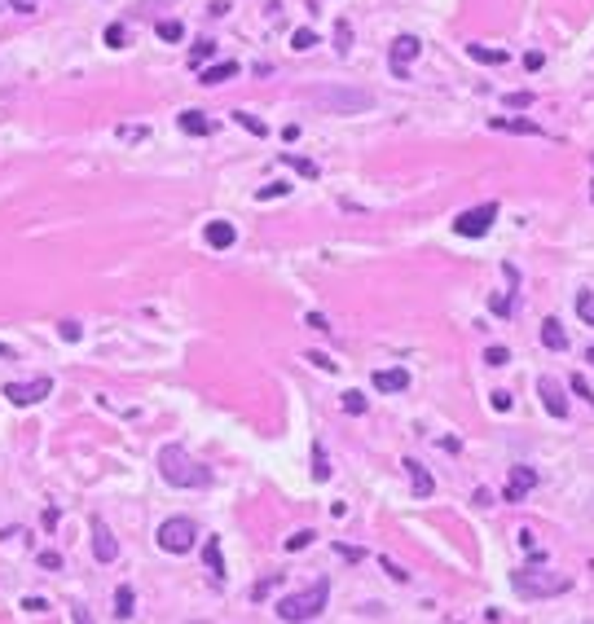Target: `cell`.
I'll return each instance as SVG.
<instances>
[{"mask_svg": "<svg viewBox=\"0 0 594 624\" xmlns=\"http://www.w3.org/2000/svg\"><path fill=\"white\" fill-rule=\"evenodd\" d=\"M229 9H233L229 0H211V9H207V14H211V18H224V14H229Z\"/></svg>", "mask_w": 594, "mask_h": 624, "instance_id": "cell-48", "label": "cell"}, {"mask_svg": "<svg viewBox=\"0 0 594 624\" xmlns=\"http://www.w3.org/2000/svg\"><path fill=\"white\" fill-rule=\"evenodd\" d=\"M533 101H537L533 92H506V97H502V106H506V110H528Z\"/></svg>", "mask_w": 594, "mask_h": 624, "instance_id": "cell-34", "label": "cell"}, {"mask_svg": "<svg viewBox=\"0 0 594 624\" xmlns=\"http://www.w3.org/2000/svg\"><path fill=\"white\" fill-rule=\"evenodd\" d=\"M282 194H291V185H287V181H273V185H265V189H260L256 198L265 202V198H282Z\"/></svg>", "mask_w": 594, "mask_h": 624, "instance_id": "cell-40", "label": "cell"}, {"mask_svg": "<svg viewBox=\"0 0 594 624\" xmlns=\"http://www.w3.org/2000/svg\"><path fill=\"white\" fill-rule=\"evenodd\" d=\"M304 326H313L317 334H330V321L322 317V312H304Z\"/></svg>", "mask_w": 594, "mask_h": 624, "instance_id": "cell-43", "label": "cell"}, {"mask_svg": "<svg viewBox=\"0 0 594 624\" xmlns=\"http://www.w3.org/2000/svg\"><path fill=\"white\" fill-rule=\"evenodd\" d=\"M233 75H238V62L229 57V62H211V66H203V70H198V84H207V88H216V84L233 79Z\"/></svg>", "mask_w": 594, "mask_h": 624, "instance_id": "cell-16", "label": "cell"}, {"mask_svg": "<svg viewBox=\"0 0 594 624\" xmlns=\"http://www.w3.org/2000/svg\"><path fill=\"white\" fill-rule=\"evenodd\" d=\"M159 549H168V554H189L194 549V541H198V527H194V519H185V514H172V519H163L159 523Z\"/></svg>", "mask_w": 594, "mask_h": 624, "instance_id": "cell-5", "label": "cell"}, {"mask_svg": "<svg viewBox=\"0 0 594 624\" xmlns=\"http://www.w3.org/2000/svg\"><path fill=\"white\" fill-rule=\"evenodd\" d=\"M278 585H282V576H269V581H260L256 589H251V598L260 603V598H265V594H273V589H278Z\"/></svg>", "mask_w": 594, "mask_h": 624, "instance_id": "cell-44", "label": "cell"}, {"mask_svg": "<svg viewBox=\"0 0 594 624\" xmlns=\"http://www.w3.org/2000/svg\"><path fill=\"white\" fill-rule=\"evenodd\" d=\"M335 49H339V53H348V49H352V22H348V18H339V22H335Z\"/></svg>", "mask_w": 594, "mask_h": 624, "instance_id": "cell-28", "label": "cell"}, {"mask_svg": "<svg viewBox=\"0 0 594 624\" xmlns=\"http://www.w3.org/2000/svg\"><path fill=\"white\" fill-rule=\"evenodd\" d=\"M291 49L295 53H308V49H317V31H308V27H300L291 35Z\"/></svg>", "mask_w": 594, "mask_h": 624, "instance_id": "cell-27", "label": "cell"}, {"mask_svg": "<svg viewBox=\"0 0 594 624\" xmlns=\"http://www.w3.org/2000/svg\"><path fill=\"white\" fill-rule=\"evenodd\" d=\"M586 361H590V365H594V347H590V352H586Z\"/></svg>", "mask_w": 594, "mask_h": 624, "instance_id": "cell-55", "label": "cell"}, {"mask_svg": "<svg viewBox=\"0 0 594 624\" xmlns=\"http://www.w3.org/2000/svg\"><path fill=\"white\" fill-rule=\"evenodd\" d=\"M365 409H370V400H365V391H343V413L361 418Z\"/></svg>", "mask_w": 594, "mask_h": 624, "instance_id": "cell-26", "label": "cell"}, {"mask_svg": "<svg viewBox=\"0 0 594 624\" xmlns=\"http://www.w3.org/2000/svg\"><path fill=\"white\" fill-rule=\"evenodd\" d=\"M313 527H304V532H295V536H287V549H291V554H295V549H308V545H313Z\"/></svg>", "mask_w": 594, "mask_h": 624, "instance_id": "cell-39", "label": "cell"}, {"mask_svg": "<svg viewBox=\"0 0 594 624\" xmlns=\"http://www.w3.org/2000/svg\"><path fill=\"white\" fill-rule=\"evenodd\" d=\"M203 242L211 246V251H229L233 242H238V229L229 220H207L203 224Z\"/></svg>", "mask_w": 594, "mask_h": 624, "instance_id": "cell-13", "label": "cell"}, {"mask_svg": "<svg viewBox=\"0 0 594 624\" xmlns=\"http://www.w3.org/2000/svg\"><path fill=\"white\" fill-rule=\"evenodd\" d=\"M542 62H546V57H542L537 49H533V53H524V70H542Z\"/></svg>", "mask_w": 594, "mask_h": 624, "instance_id": "cell-49", "label": "cell"}, {"mask_svg": "<svg viewBox=\"0 0 594 624\" xmlns=\"http://www.w3.org/2000/svg\"><path fill=\"white\" fill-rule=\"evenodd\" d=\"M159 475L172 488H207L211 484V471L203 462H194V453L185 444H163L159 449Z\"/></svg>", "mask_w": 594, "mask_h": 624, "instance_id": "cell-1", "label": "cell"}, {"mask_svg": "<svg viewBox=\"0 0 594 624\" xmlns=\"http://www.w3.org/2000/svg\"><path fill=\"white\" fill-rule=\"evenodd\" d=\"M471 501H475V506H493V493H489V488H475Z\"/></svg>", "mask_w": 594, "mask_h": 624, "instance_id": "cell-50", "label": "cell"}, {"mask_svg": "<svg viewBox=\"0 0 594 624\" xmlns=\"http://www.w3.org/2000/svg\"><path fill=\"white\" fill-rule=\"evenodd\" d=\"M35 563H40L44 572H62V554H57V549H40V554H35Z\"/></svg>", "mask_w": 594, "mask_h": 624, "instance_id": "cell-36", "label": "cell"}, {"mask_svg": "<svg viewBox=\"0 0 594 624\" xmlns=\"http://www.w3.org/2000/svg\"><path fill=\"white\" fill-rule=\"evenodd\" d=\"M57 519H62V514H57L53 506H49V510H44V527H49V532H53V527H57Z\"/></svg>", "mask_w": 594, "mask_h": 624, "instance_id": "cell-52", "label": "cell"}, {"mask_svg": "<svg viewBox=\"0 0 594 624\" xmlns=\"http://www.w3.org/2000/svg\"><path fill=\"white\" fill-rule=\"evenodd\" d=\"M44 396H53V378H31V382H9L5 387V400L14 409H27V404L44 400Z\"/></svg>", "mask_w": 594, "mask_h": 624, "instance_id": "cell-7", "label": "cell"}, {"mask_svg": "<svg viewBox=\"0 0 594 624\" xmlns=\"http://www.w3.org/2000/svg\"><path fill=\"white\" fill-rule=\"evenodd\" d=\"M379 567H383V572H387V576H392V581H396V585H405V581H410V572L401 567L396 558H387V554H379Z\"/></svg>", "mask_w": 594, "mask_h": 624, "instance_id": "cell-32", "label": "cell"}, {"mask_svg": "<svg viewBox=\"0 0 594 624\" xmlns=\"http://www.w3.org/2000/svg\"><path fill=\"white\" fill-rule=\"evenodd\" d=\"M542 343L550 347V352H568V330H564V321L546 317V321H542Z\"/></svg>", "mask_w": 594, "mask_h": 624, "instance_id": "cell-17", "label": "cell"}, {"mask_svg": "<svg viewBox=\"0 0 594 624\" xmlns=\"http://www.w3.org/2000/svg\"><path fill=\"white\" fill-rule=\"evenodd\" d=\"M577 312L586 326H594V291H577Z\"/></svg>", "mask_w": 594, "mask_h": 624, "instance_id": "cell-31", "label": "cell"}, {"mask_svg": "<svg viewBox=\"0 0 594 624\" xmlns=\"http://www.w3.org/2000/svg\"><path fill=\"white\" fill-rule=\"evenodd\" d=\"M410 387V374H405V369H379V374H374V391H405Z\"/></svg>", "mask_w": 594, "mask_h": 624, "instance_id": "cell-18", "label": "cell"}, {"mask_svg": "<svg viewBox=\"0 0 594 624\" xmlns=\"http://www.w3.org/2000/svg\"><path fill=\"white\" fill-rule=\"evenodd\" d=\"M489 128H493V132H515V137H546L537 124H528V119H506V115L489 119Z\"/></svg>", "mask_w": 594, "mask_h": 624, "instance_id": "cell-15", "label": "cell"}, {"mask_svg": "<svg viewBox=\"0 0 594 624\" xmlns=\"http://www.w3.org/2000/svg\"><path fill=\"white\" fill-rule=\"evenodd\" d=\"M335 554H339V558H348V563H361V558H365L361 549H352V545H335Z\"/></svg>", "mask_w": 594, "mask_h": 624, "instance_id": "cell-46", "label": "cell"}, {"mask_svg": "<svg viewBox=\"0 0 594 624\" xmlns=\"http://www.w3.org/2000/svg\"><path fill=\"white\" fill-rule=\"evenodd\" d=\"M423 53V40L419 35H396L392 40V53H387V62H392V75L396 79H410V62Z\"/></svg>", "mask_w": 594, "mask_h": 624, "instance_id": "cell-8", "label": "cell"}, {"mask_svg": "<svg viewBox=\"0 0 594 624\" xmlns=\"http://www.w3.org/2000/svg\"><path fill=\"white\" fill-rule=\"evenodd\" d=\"M304 361H308V365H317V369H339V361H330L326 352H304Z\"/></svg>", "mask_w": 594, "mask_h": 624, "instance_id": "cell-41", "label": "cell"}, {"mask_svg": "<svg viewBox=\"0 0 594 624\" xmlns=\"http://www.w3.org/2000/svg\"><path fill=\"white\" fill-rule=\"evenodd\" d=\"M489 404H493L497 413H506V409H510V391H506V387H497V391L489 396Z\"/></svg>", "mask_w": 594, "mask_h": 624, "instance_id": "cell-45", "label": "cell"}, {"mask_svg": "<svg viewBox=\"0 0 594 624\" xmlns=\"http://www.w3.org/2000/svg\"><path fill=\"white\" fill-rule=\"evenodd\" d=\"M154 31H159L163 44H181V40H185V22H181V18H163Z\"/></svg>", "mask_w": 594, "mask_h": 624, "instance_id": "cell-22", "label": "cell"}, {"mask_svg": "<svg viewBox=\"0 0 594 624\" xmlns=\"http://www.w3.org/2000/svg\"><path fill=\"white\" fill-rule=\"evenodd\" d=\"M115 137L124 141V146H137V141H146V137H150V128H146V124H119V128H115Z\"/></svg>", "mask_w": 594, "mask_h": 624, "instance_id": "cell-24", "label": "cell"}, {"mask_svg": "<svg viewBox=\"0 0 594 624\" xmlns=\"http://www.w3.org/2000/svg\"><path fill=\"white\" fill-rule=\"evenodd\" d=\"M233 124H242L247 132H251V137H265V132H269V128H265V124H260V119H256V115H247V110H233Z\"/></svg>", "mask_w": 594, "mask_h": 624, "instance_id": "cell-33", "label": "cell"}, {"mask_svg": "<svg viewBox=\"0 0 594 624\" xmlns=\"http://www.w3.org/2000/svg\"><path fill=\"white\" fill-rule=\"evenodd\" d=\"M326 603H330V581L322 576V581H313L304 594H287L278 603V620H287V624H308V620H317L326 611Z\"/></svg>", "mask_w": 594, "mask_h": 624, "instance_id": "cell-3", "label": "cell"}, {"mask_svg": "<svg viewBox=\"0 0 594 624\" xmlns=\"http://www.w3.org/2000/svg\"><path fill=\"white\" fill-rule=\"evenodd\" d=\"M405 475H410V493H414V501H427V497L436 493V479L427 475V466H423V462L405 458Z\"/></svg>", "mask_w": 594, "mask_h": 624, "instance_id": "cell-12", "label": "cell"}, {"mask_svg": "<svg viewBox=\"0 0 594 624\" xmlns=\"http://www.w3.org/2000/svg\"><path fill=\"white\" fill-rule=\"evenodd\" d=\"M542 484V475L533 471V466H510V475H506V488H502V501H510V506H519L533 488Z\"/></svg>", "mask_w": 594, "mask_h": 624, "instance_id": "cell-9", "label": "cell"}, {"mask_svg": "<svg viewBox=\"0 0 594 624\" xmlns=\"http://www.w3.org/2000/svg\"><path fill=\"white\" fill-rule=\"evenodd\" d=\"M115 616L119 620H133L137 616V594L128 589V585H119V589H115Z\"/></svg>", "mask_w": 594, "mask_h": 624, "instance_id": "cell-21", "label": "cell"}, {"mask_svg": "<svg viewBox=\"0 0 594 624\" xmlns=\"http://www.w3.org/2000/svg\"><path fill=\"white\" fill-rule=\"evenodd\" d=\"M22 607H27V611H49V603H44V598H27Z\"/></svg>", "mask_w": 594, "mask_h": 624, "instance_id": "cell-53", "label": "cell"}, {"mask_svg": "<svg viewBox=\"0 0 594 624\" xmlns=\"http://www.w3.org/2000/svg\"><path fill=\"white\" fill-rule=\"evenodd\" d=\"M88 527H93V554H97V563H115L119 558V541H115L111 527H106V519H102V514H93Z\"/></svg>", "mask_w": 594, "mask_h": 624, "instance_id": "cell-10", "label": "cell"}, {"mask_svg": "<svg viewBox=\"0 0 594 624\" xmlns=\"http://www.w3.org/2000/svg\"><path fill=\"white\" fill-rule=\"evenodd\" d=\"M489 308L497 312V317H515V312H519L515 299H502V295H493V299H489Z\"/></svg>", "mask_w": 594, "mask_h": 624, "instance_id": "cell-37", "label": "cell"}, {"mask_svg": "<svg viewBox=\"0 0 594 624\" xmlns=\"http://www.w3.org/2000/svg\"><path fill=\"white\" fill-rule=\"evenodd\" d=\"M484 365H493V369H502V365H510V352H506V347H484Z\"/></svg>", "mask_w": 594, "mask_h": 624, "instance_id": "cell-35", "label": "cell"}, {"mask_svg": "<svg viewBox=\"0 0 594 624\" xmlns=\"http://www.w3.org/2000/svg\"><path fill=\"white\" fill-rule=\"evenodd\" d=\"M211 57H216V40H198V44H194V53H189V66L203 70Z\"/></svg>", "mask_w": 594, "mask_h": 624, "instance_id": "cell-23", "label": "cell"}, {"mask_svg": "<svg viewBox=\"0 0 594 624\" xmlns=\"http://www.w3.org/2000/svg\"><path fill=\"white\" fill-rule=\"evenodd\" d=\"M57 334H62L66 343H79V339H84V326H79L75 317H66V321H57Z\"/></svg>", "mask_w": 594, "mask_h": 624, "instance_id": "cell-30", "label": "cell"}, {"mask_svg": "<svg viewBox=\"0 0 594 624\" xmlns=\"http://www.w3.org/2000/svg\"><path fill=\"white\" fill-rule=\"evenodd\" d=\"M70 620H75V624H97L88 616V607H70Z\"/></svg>", "mask_w": 594, "mask_h": 624, "instance_id": "cell-47", "label": "cell"}, {"mask_svg": "<svg viewBox=\"0 0 594 624\" xmlns=\"http://www.w3.org/2000/svg\"><path fill=\"white\" fill-rule=\"evenodd\" d=\"M568 387H573V391H577V396H581V400H586V404H594V391H590V382L581 378V374H573V382H568Z\"/></svg>", "mask_w": 594, "mask_h": 624, "instance_id": "cell-42", "label": "cell"}, {"mask_svg": "<svg viewBox=\"0 0 594 624\" xmlns=\"http://www.w3.org/2000/svg\"><path fill=\"white\" fill-rule=\"evenodd\" d=\"M304 97L326 115H365V110H374V92L352 88V84H317Z\"/></svg>", "mask_w": 594, "mask_h": 624, "instance_id": "cell-2", "label": "cell"}, {"mask_svg": "<svg viewBox=\"0 0 594 624\" xmlns=\"http://www.w3.org/2000/svg\"><path fill=\"white\" fill-rule=\"evenodd\" d=\"M537 396H542V409L550 418H568V400H564V387L555 378H542L537 382Z\"/></svg>", "mask_w": 594, "mask_h": 624, "instance_id": "cell-11", "label": "cell"}, {"mask_svg": "<svg viewBox=\"0 0 594 624\" xmlns=\"http://www.w3.org/2000/svg\"><path fill=\"white\" fill-rule=\"evenodd\" d=\"M106 44H111V49H128V27L124 22H111V27H106Z\"/></svg>", "mask_w": 594, "mask_h": 624, "instance_id": "cell-29", "label": "cell"}, {"mask_svg": "<svg viewBox=\"0 0 594 624\" xmlns=\"http://www.w3.org/2000/svg\"><path fill=\"white\" fill-rule=\"evenodd\" d=\"M282 163H291V167H300V176H308V181H313V176H317V163H308V159H300V154H282Z\"/></svg>", "mask_w": 594, "mask_h": 624, "instance_id": "cell-38", "label": "cell"}, {"mask_svg": "<svg viewBox=\"0 0 594 624\" xmlns=\"http://www.w3.org/2000/svg\"><path fill=\"white\" fill-rule=\"evenodd\" d=\"M493 220H497V202H480V207H467L454 220V233L458 237H484L493 229Z\"/></svg>", "mask_w": 594, "mask_h": 624, "instance_id": "cell-6", "label": "cell"}, {"mask_svg": "<svg viewBox=\"0 0 594 624\" xmlns=\"http://www.w3.org/2000/svg\"><path fill=\"white\" fill-rule=\"evenodd\" d=\"M176 124H181V132H189V137H211V132H216V124H211L203 110H181Z\"/></svg>", "mask_w": 594, "mask_h": 624, "instance_id": "cell-14", "label": "cell"}, {"mask_svg": "<svg viewBox=\"0 0 594 624\" xmlns=\"http://www.w3.org/2000/svg\"><path fill=\"white\" fill-rule=\"evenodd\" d=\"M203 563H207L211 581H224V558H220V541H216V536H207V545H203Z\"/></svg>", "mask_w": 594, "mask_h": 624, "instance_id": "cell-20", "label": "cell"}, {"mask_svg": "<svg viewBox=\"0 0 594 624\" xmlns=\"http://www.w3.org/2000/svg\"><path fill=\"white\" fill-rule=\"evenodd\" d=\"M282 141H300V124H287V128H282Z\"/></svg>", "mask_w": 594, "mask_h": 624, "instance_id": "cell-51", "label": "cell"}, {"mask_svg": "<svg viewBox=\"0 0 594 624\" xmlns=\"http://www.w3.org/2000/svg\"><path fill=\"white\" fill-rule=\"evenodd\" d=\"M313 479H317V484H326V479H330V458H326L322 444H313Z\"/></svg>", "mask_w": 594, "mask_h": 624, "instance_id": "cell-25", "label": "cell"}, {"mask_svg": "<svg viewBox=\"0 0 594 624\" xmlns=\"http://www.w3.org/2000/svg\"><path fill=\"white\" fill-rule=\"evenodd\" d=\"M510 589H515L519 598H555V594H568L573 589V576H564V572H537L528 563V567H515L510 572Z\"/></svg>", "mask_w": 594, "mask_h": 624, "instance_id": "cell-4", "label": "cell"}, {"mask_svg": "<svg viewBox=\"0 0 594 624\" xmlns=\"http://www.w3.org/2000/svg\"><path fill=\"white\" fill-rule=\"evenodd\" d=\"M467 57L471 62H484V66H502L506 62V49H489V44H467Z\"/></svg>", "mask_w": 594, "mask_h": 624, "instance_id": "cell-19", "label": "cell"}, {"mask_svg": "<svg viewBox=\"0 0 594 624\" xmlns=\"http://www.w3.org/2000/svg\"><path fill=\"white\" fill-rule=\"evenodd\" d=\"M0 361H18V352H14L9 343H0Z\"/></svg>", "mask_w": 594, "mask_h": 624, "instance_id": "cell-54", "label": "cell"}]
</instances>
